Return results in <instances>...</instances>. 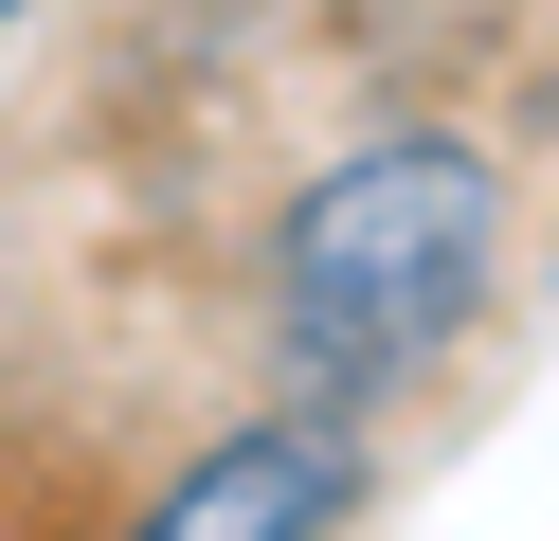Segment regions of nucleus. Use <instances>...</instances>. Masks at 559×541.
<instances>
[{
	"instance_id": "obj_1",
	"label": "nucleus",
	"mask_w": 559,
	"mask_h": 541,
	"mask_svg": "<svg viewBox=\"0 0 559 541\" xmlns=\"http://www.w3.org/2000/svg\"><path fill=\"white\" fill-rule=\"evenodd\" d=\"M487 271H506V180H487V144L379 127V144H343L289 199V235H271V343H289V379L325 397V415H361V397L433 379V361L469 343Z\"/></svg>"
},
{
	"instance_id": "obj_3",
	"label": "nucleus",
	"mask_w": 559,
	"mask_h": 541,
	"mask_svg": "<svg viewBox=\"0 0 559 541\" xmlns=\"http://www.w3.org/2000/svg\"><path fill=\"white\" fill-rule=\"evenodd\" d=\"M19 19H37V0H0V36H19Z\"/></svg>"
},
{
	"instance_id": "obj_2",
	"label": "nucleus",
	"mask_w": 559,
	"mask_h": 541,
	"mask_svg": "<svg viewBox=\"0 0 559 541\" xmlns=\"http://www.w3.org/2000/svg\"><path fill=\"white\" fill-rule=\"evenodd\" d=\"M343 505H361V433H343L325 397H289V415L217 433L181 487H145V524H127V541H325Z\"/></svg>"
}]
</instances>
